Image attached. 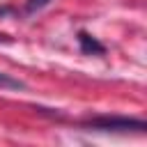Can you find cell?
I'll return each mask as SVG.
<instances>
[{"label":"cell","instance_id":"6da1fadb","mask_svg":"<svg viewBox=\"0 0 147 147\" xmlns=\"http://www.w3.org/2000/svg\"><path fill=\"white\" fill-rule=\"evenodd\" d=\"M83 126L94 129V131H138V133H142V131L147 129L145 119L119 117V115H99V117L85 119Z\"/></svg>","mask_w":147,"mask_h":147},{"label":"cell","instance_id":"7a4b0ae2","mask_svg":"<svg viewBox=\"0 0 147 147\" xmlns=\"http://www.w3.org/2000/svg\"><path fill=\"white\" fill-rule=\"evenodd\" d=\"M78 44H80V51L85 55H103L106 53V46L87 32H78Z\"/></svg>","mask_w":147,"mask_h":147},{"label":"cell","instance_id":"3957f363","mask_svg":"<svg viewBox=\"0 0 147 147\" xmlns=\"http://www.w3.org/2000/svg\"><path fill=\"white\" fill-rule=\"evenodd\" d=\"M25 85L18 80V78H11L9 74H2L0 71V90H23Z\"/></svg>","mask_w":147,"mask_h":147},{"label":"cell","instance_id":"277c9868","mask_svg":"<svg viewBox=\"0 0 147 147\" xmlns=\"http://www.w3.org/2000/svg\"><path fill=\"white\" fill-rule=\"evenodd\" d=\"M51 0H28V5H25V9H28V14H34V11H39V9H44L46 5H48Z\"/></svg>","mask_w":147,"mask_h":147}]
</instances>
